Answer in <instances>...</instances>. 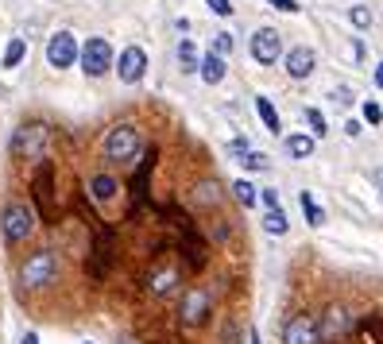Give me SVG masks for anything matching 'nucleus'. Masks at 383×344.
<instances>
[{
	"instance_id": "ddd939ff",
	"label": "nucleus",
	"mask_w": 383,
	"mask_h": 344,
	"mask_svg": "<svg viewBox=\"0 0 383 344\" xmlns=\"http://www.w3.org/2000/svg\"><path fill=\"white\" fill-rule=\"evenodd\" d=\"M287 74H291V77H298V82H302V77H310V74H314V51H310V47H291V54H287Z\"/></svg>"
},
{
	"instance_id": "7ed1b4c3",
	"label": "nucleus",
	"mask_w": 383,
	"mask_h": 344,
	"mask_svg": "<svg viewBox=\"0 0 383 344\" xmlns=\"http://www.w3.org/2000/svg\"><path fill=\"white\" fill-rule=\"evenodd\" d=\"M47 143H50V128L47 124H20L16 132H12L8 151H12V159H20V163H43Z\"/></svg>"
},
{
	"instance_id": "c85d7f7f",
	"label": "nucleus",
	"mask_w": 383,
	"mask_h": 344,
	"mask_svg": "<svg viewBox=\"0 0 383 344\" xmlns=\"http://www.w3.org/2000/svg\"><path fill=\"white\" fill-rule=\"evenodd\" d=\"M205 4H209V12H217V16H229V12H233L229 0H205Z\"/></svg>"
},
{
	"instance_id": "473e14b6",
	"label": "nucleus",
	"mask_w": 383,
	"mask_h": 344,
	"mask_svg": "<svg viewBox=\"0 0 383 344\" xmlns=\"http://www.w3.org/2000/svg\"><path fill=\"white\" fill-rule=\"evenodd\" d=\"M248 344H259V329H248Z\"/></svg>"
},
{
	"instance_id": "f257e3e1",
	"label": "nucleus",
	"mask_w": 383,
	"mask_h": 344,
	"mask_svg": "<svg viewBox=\"0 0 383 344\" xmlns=\"http://www.w3.org/2000/svg\"><path fill=\"white\" fill-rule=\"evenodd\" d=\"M59 283V255L50 252V248H39V252L24 255L16 267V286L20 294H39L47 286Z\"/></svg>"
},
{
	"instance_id": "c756f323",
	"label": "nucleus",
	"mask_w": 383,
	"mask_h": 344,
	"mask_svg": "<svg viewBox=\"0 0 383 344\" xmlns=\"http://www.w3.org/2000/svg\"><path fill=\"white\" fill-rule=\"evenodd\" d=\"M267 4H271V8H279V12H298V4H294V0H267Z\"/></svg>"
},
{
	"instance_id": "bb28decb",
	"label": "nucleus",
	"mask_w": 383,
	"mask_h": 344,
	"mask_svg": "<svg viewBox=\"0 0 383 344\" xmlns=\"http://www.w3.org/2000/svg\"><path fill=\"white\" fill-rule=\"evenodd\" d=\"M349 16H352V24H356V27H368V24H372V12H368L364 4H356V8L349 12Z\"/></svg>"
},
{
	"instance_id": "a211bd4d",
	"label": "nucleus",
	"mask_w": 383,
	"mask_h": 344,
	"mask_svg": "<svg viewBox=\"0 0 383 344\" xmlns=\"http://www.w3.org/2000/svg\"><path fill=\"white\" fill-rule=\"evenodd\" d=\"M283 147H287V155H294V159H310V155H314V135H291Z\"/></svg>"
},
{
	"instance_id": "dca6fc26",
	"label": "nucleus",
	"mask_w": 383,
	"mask_h": 344,
	"mask_svg": "<svg viewBox=\"0 0 383 344\" xmlns=\"http://www.w3.org/2000/svg\"><path fill=\"white\" fill-rule=\"evenodd\" d=\"M345 329H352L349 310H345V306H329V313H325V321H321V333L325 336H341Z\"/></svg>"
},
{
	"instance_id": "20e7f679",
	"label": "nucleus",
	"mask_w": 383,
	"mask_h": 344,
	"mask_svg": "<svg viewBox=\"0 0 383 344\" xmlns=\"http://www.w3.org/2000/svg\"><path fill=\"white\" fill-rule=\"evenodd\" d=\"M140 155H143V132L136 124H117L105 135L108 163H140Z\"/></svg>"
},
{
	"instance_id": "1a4fd4ad",
	"label": "nucleus",
	"mask_w": 383,
	"mask_h": 344,
	"mask_svg": "<svg viewBox=\"0 0 383 344\" xmlns=\"http://www.w3.org/2000/svg\"><path fill=\"white\" fill-rule=\"evenodd\" d=\"M82 70L89 77H101L113 70V47H108V39H85L82 47Z\"/></svg>"
},
{
	"instance_id": "4be33fe9",
	"label": "nucleus",
	"mask_w": 383,
	"mask_h": 344,
	"mask_svg": "<svg viewBox=\"0 0 383 344\" xmlns=\"http://www.w3.org/2000/svg\"><path fill=\"white\" fill-rule=\"evenodd\" d=\"M178 59H182V66L186 70H198L201 62H198V47H194V39H182L178 43Z\"/></svg>"
},
{
	"instance_id": "f03ea898",
	"label": "nucleus",
	"mask_w": 383,
	"mask_h": 344,
	"mask_svg": "<svg viewBox=\"0 0 383 344\" xmlns=\"http://www.w3.org/2000/svg\"><path fill=\"white\" fill-rule=\"evenodd\" d=\"M35 228H39V220H35L31 205L27 202H4V209H0V236H4L8 248L27 244L35 236Z\"/></svg>"
},
{
	"instance_id": "2eb2a0df",
	"label": "nucleus",
	"mask_w": 383,
	"mask_h": 344,
	"mask_svg": "<svg viewBox=\"0 0 383 344\" xmlns=\"http://www.w3.org/2000/svg\"><path fill=\"white\" fill-rule=\"evenodd\" d=\"M229 155H236L244 170H267V155L248 151V143H244V140H233V143H229Z\"/></svg>"
},
{
	"instance_id": "aec40b11",
	"label": "nucleus",
	"mask_w": 383,
	"mask_h": 344,
	"mask_svg": "<svg viewBox=\"0 0 383 344\" xmlns=\"http://www.w3.org/2000/svg\"><path fill=\"white\" fill-rule=\"evenodd\" d=\"M24 54H27V43L24 39H8V47H4V70L20 66V62H24Z\"/></svg>"
},
{
	"instance_id": "6e6552de",
	"label": "nucleus",
	"mask_w": 383,
	"mask_h": 344,
	"mask_svg": "<svg viewBox=\"0 0 383 344\" xmlns=\"http://www.w3.org/2000/svg\"><path fill=\"white\" fill-rule=\"evenodd\" d=\"M252 59H256L259 66L279 62L283 59V35H279L275 27H259V31L252 35Z\"/></svg>"
},
{
	"instance_id": "393cba45",
	"label": "nucleus",
	"mask_w": 383,
	"mask_h": 344,
	"mask_svg": "<svg viewBox=\"0 0 383 344\" xmlns=\"http://www.w3.org/2000/svg\"><path fill=\"white\" fill-rule=\"evenodd\" d=\"M213 54H217V59L233 54V35H229V31H217L213 35Z\"/></svg>"
},
{
	"instance_id": "4468645a",
	"label": "nucleus",
	"mask_w": 383,
	"mask_h": 344,
	"mask_svg": "<svg viewBox=\"0 0 383 344\" xmlns=\"http://www.w3.org/2000/svg\"><path fill=\"white\" fill-rule=\"evenodd\" d=\"M175 286H178V271L175 267H159V271H151V278H147V290L155 294V298L175 294Z\"/></svg>"
},
{
	"instance_id": "a878e982",
	"label": "nucleus",
	"mask_w": 383,
	"mask_h": 344,
	"mask_svg": "<svg viewBox=\"0 0 383 344\" xmlns=\"http://www.w3.org/2000/svg\"><path fill=\"white\" fill-rule=\"evenodd\" d=\"M306 124L314 128V135H325V128H329V124H325V117H321L317 109H306Z\"/></svg>"
},
{
	"instance_id": "c9c22d12",
	"label": "nucleus",
	"mask_w": 383,
	"mask_h": 344,
	"mask_svg": "<svg viewBox=\"0 0 383 344\" xmlns=\"http://www.w3.org/2000/svg\"><path fill=\"white\" fill-rule=\"evenodd\" d=\"M375 182H380V186H383V170H375Z\"/></svg>"
},
{
	"instance_id": "6ab92c4d",
	"label": "nucleus",
	"mask_w": 383,
	"mask_h": 344,
	"mask_svg": "<svg viewBox=\"0 0 383 344\" xmlns=\"http://www.w3.org/2000/svg\"><path fill=\"white\" fill-rule=\"evenodd\" d=\"M256 112H259V120H263V128L267 132H279V112H275V105L267 101V97H256Z\"/></svg>"
},
{
	"instance_id": "f8f14e48",
	"label": "nucleus",
	"mask_w": 383,
	"mask_h": 344,
	"mask_svg": "<svg viewBox=\"0 0 383 344\" xmlns=\"http://www.w3.org/2000/svg\"><path fill=\"white\" fill-rule=\"evenodd\" d=\"M221 197H225V186L217 182V178H201V182L190 190L194 209H213V205H221Z\"/></svg>"
},
{
	"instance_id": "9d476101",
	"label": "nucleus",
	"mask_w": 383,
	"mask_h": 344,
	"mask_svg": "<svg viewBox=\"0 0 383 344\" xmlns=\"http://www.w3.org/2000/svg\"><path fill=\"white\" fill-rule=\"evenodd\" d=\"M143 74H147V51L143 47H124L117 59V77L124 85H136Z\"/></svg>"
},
{
	"instance_id": "39448f33",
	"label": "nucleus",
	"mask_w": 383,
	"mask_h": 344,
	"mask_svg": "<svg viewBox=\"0 0 383 344\" xmlns=\"http://www.w3.org/2000/svg\"><path fill=\"white\" fill-rule=\"evenodd\" d=\"M213 310V290L209 286H190L182 294V302H178V321L182 325H201Z\"/></svg>"
},
{
	"instance_id": "2f4dec72",
	"label": "nucleus",
	"mask_w": 383,
	"mask_h": 344,
	"mask_svg": "<svg viewBox=\"0 0 383 344\" xmlns=\"http://www.w3.org/2000/svg\"><path fill=\"white\" fill-rule=\"evenodd\" d=\"M229 232H233V228H225V220H217V228H213V240H221V244H225V240H229Z\"/></svg>"
},
{
	"instance_id": "7c9ffc66",
	"label": "nucleus",
	"mask_w": 383,
	"mask_h": 344,
	"mask_svg": "<svg viewBox=\"0 0 383 344\" xmlns=\"http://www.w3.org/2000/svg\"><path fill=\"white\" fill-rule=\"evenodd\" d=\"M259 197H263V205H267V209H279V193H275V190H263Z\"/></svg>"
},
{
	"instance_id": "423d86ee",
	"label": "nucleus",
	"mask_w": 383,
	"mask_h": 344,
	"mask_svg": "<svg viewBox=\"0 0 383 344\" xmlns=\"http://www.w3.org/2000/svg\"><path fill=\"white\" fill-rule=\"evenodd\" d=\"M321 321L310 313H294L283 325V344H321Z\"/></svg>"
},
{
	"instance_id": "412c9836",
	"label": "nucleus",
	"mask_w": 383,
	"mask_h": 344,
	"mask_svg": "<svg viewBox=\"0 0 383 344\" xmlns=\"http://www.w3.org/2000/svg\"><path fill=\"white\" fill-rule=\"evenodd\" d=\"M259 225H263V232H271V236H283V232H287V217H283V209H267Z\"/></svg>"
},
{
	"instance_id": "0eeeda50",
	"label": "nucleus",
	"mask_w": 383,
	"mask_h": 344,
	"mask_svg": "<svg viewBox=\"0 0 383 344\" xmlns=\"http://www.w3.org/2000/svg\"><path fill=\"white\" fill-rule=\"evenodd\" d=\"M82 59V51H78V39L70 31H55L50 35V43H47V62L55 70H70L74 62Z\"/></svg>"
},
{
	"instance_id": "cd10ccee",
	"label": "nucleus",
	"mask_w": 383,
	"mask_h": 344,
	"mask_svg": "<svg viewBox=\"0 0 383 344\" xmlns=\"http://www.w3.org/2000/svg\"><path fill=\"white\" fill-rule=\"evenodd\" d=\"M364 120H368V124H380V120H383V109H380L375 101H368V105H364Z\"/></svg>"
},
{
	"instance_id": "f3484780",
	"label": "nucleus",
	"mask_w": 383,
	"mask_h": 344,
	"mask_svg": "<svg viewBox=\"0 0 383 344\" xmlns=\"http://www.w3.org/2000/svg\"><path fill=\"white\" fill-rule=\"evenodd\" d=\"M198 74H201V82H209V85L225 82V59H217V54H205V59H201V66H198Z\"/></svg>"
},
{
	"instance_id": "e433bc0d",
	"label": "nucleus",
	"mask_w": 383,
	"mask_h": 344,
	"mask_svg": "<svg viewBox=\"0 0 383 344\" xmlns=\"http://www.w3.org/2000/svg\"><path fill=\"white\" fill-rule=\"evenodd\" d=\"M85 344H93V341H85Z\"/></svg>"
},
{
	"instance_id": "72a5a7b5",
	"label": "nucleus",
	"mask_w": 383,
	"mask_h": 344,
	"mask_svg": "<svg viewBox=\"0 0 383 344\" xmlns=\"http://www.w3.org/2000/svg\"><path fill=\"white\" fill-rule=\"evenodd\" d=\"M375 85L383 89V62H380V70H375Z\"/></svg>"
},
{
	"instance_id": "9b49d317",
	"label": "nucleus",
	"mask_w": 383,
	"mask_h": 344,
	"mask_svg": "<svg viewBox=\"0 0 383 344\" xmlns=\"http://www.w3.org/2000/svg\"><path fill=\"white\" fill-rule=\"evenodd\" d=\"M85 190H89V202L93 205H101V209H105V205H113L120 197V182H117V174H105V170H97V174L89 178V186H85Z\"/></svg>"
},
{
	"instance_id": "5701e85b",
	"label": "nucleus",
	"mask_w": 383,
	"mask_h": 344,
	"mask_svg": "<svg viewBox=\"0 0 383 344\" xmlns=\"http://www.w3.org/2000/svg\"><path fill=\"white\" fill-rule=\"evenodd\" d=\"M233 197L244 205V209H252V205H256V190H252V182H233Z\"/></svg>"
},
{
	"instance_id": "f704fd0d",
	"label": "nucleus",
	"mask_w": 383,
	"mask_h": 344,
	"mask_svg": "<svg viewBox=\"0 0 383 344\" xmlns=\"http://www.w3.org/2000/svg\"><path fill=\"white\" fill-rule=\"evenodd\" d=\"M24 344H39V336H35V333H27V336H24Z\"/></svg>"
},
{
	"instance_id": "b1692460",
	"label": "nucleus",
	"mask_w": 383,
	"mask_h": 344,
	"mask_svg": "<svg viewBox=\"0 0 383 344\" xmlns=\"http://www.w3.org/2000/svg\"><path fill=\"white\" fill-rule=\"evenodd\" d=\"M302 209H306V220H310V225H325V213L317 209L314 193H302Z\"/></svg>"
}]
</instances>
